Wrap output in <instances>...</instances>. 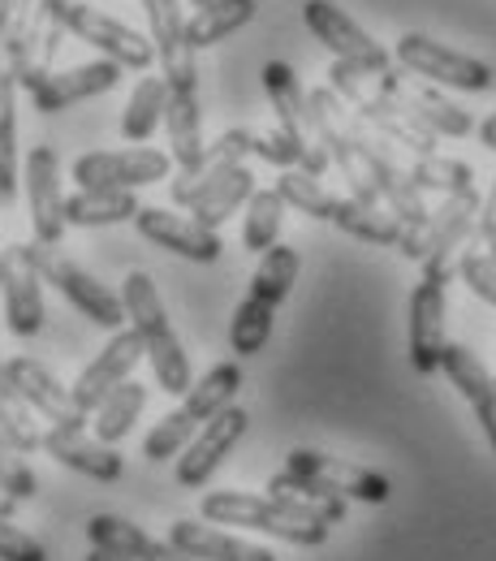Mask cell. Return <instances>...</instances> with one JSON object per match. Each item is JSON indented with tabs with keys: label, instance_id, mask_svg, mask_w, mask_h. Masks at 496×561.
Returning <instances> with one entry per match:
<instances>
[{
	"label": "cell",
	"instance_id": "1",
	"mask_svg": "<svg viewBox=\"0 0 496 561\" xmlns=\"http://www.w3.org/2000/svg\"><path fill=\"white\" fill-rule=\"evenodd\" d=\"M122 302H126V320L130 329L142 337V351H147V363L155 371V385L173 398H186L191 393V358L182 351L173 324H169V311H164V298L155 289L151 273H130L122 280Z\"/></svg>",
	"mask_w": 496,
	"mask_h": 561
},
{
	"label": "cell",
	"instance_id": "2",
	"mask_svg": "<svg viewBox=\"0 0 496 561\" xmlns=\"http://www.w3.org/2000/svg\"><path fill=\"white\" fill-rule=\"evenodd\" d=\"M204 523L216 527H246V531H264V536H277L285 545H298V549H320L328 540V523L320 518H302L298 510H289L281 496H259V492H238V489H220L204 492Z\"/></svg>",
	"mask_w": 496,
	"mask_h": 561
},
{
	"label": "cell",
	"instance_id": "3",
	"mask_svg": "<svg viewBox=\"0 0 496 561\" xmlns=\"http://www.w3.org/2000/svg\"><path fill=\"white\" fill-rule=\"evenodd\" d=\"M238 389H242V367H238V363H216L204 380L191 385V393L182 398V407L169 411L164 420L147 432V440H142V458H151V462H169V458H177V454L199 436L204 423L216 420L224 407H233Z\"/></svg>",
	"mask_w": 496,
	"mask_h": 561
},
{
	"label": "cell",
	"instance_id": "4",
	"mask_svg": "<svg viewBox=\"0 0 496 561\" xmlns=\"http://www.w3.org/2000/svg\"><path fill=\"white\" fill-rule=\"evenodd\" d=\"M22 255L31 260V268L48 280V285H57L61 298H70L86 320H95L100 329L122 333V324H126V302H122V294H113L108 285H100L86 268H78L70 255H61V247L22 242Z\"/></svg>",
	"mask_w": 496,
	"mask_h": 561
},
{
	"label": "cell",
	"instance_id": "5",
	"mask_svg": "<svg viewBox=\"0 0 496 561\" xmlns=\"http://www.w3.org/2000/svg\"><path fill=\"white\" fill-rule=\"evenodd\" d=\"M393 61L406 73L431 82V87H453V91H488L493 87L488 61H480L471 53H458L449 44H436L431 35H419V31H406L397 39Z\"/></svg>",
	"mask_w": 496,
	"mask_h": 561
},
{
	"label": "cell",
	"instance_id": "6",
	"mask_svg": "<svg viewBox=\"0 0 496 561\" xmlns=\"http://www.w3.org/2000/svg\"><path fill=\"white\" fill-rule=\"evenodd\" d=\"M264 91L273 100L277 126L302 147V173L320 178L333 160H328V147L320 139V126H315V113H311V91H302L298 73L289 70L285 61H268L264 66Z\"/></svg>",
	"mask_w": 496,
	"mask_h": 561
},
{
	"label": "cell",
	"instance_id": "7",
	"mask_svg": "<svg viewBox=\"0 0 496 561\" xmlns=\"http://www.w3.org/2000/svg\"><path fill=\"white\" fill-rule=\"evenodd\" d=\"M66 35H70V26L61 22L57 0H39V9L31 13V22H26V31L18 35V44L0 57V66L13 73L18 91L35 95V91L57 73L53 66H57V53H61Z\"/></svg>",
	"mask_w": 496,
	"mask_h": 561
},
{
	"label": "cell",
	"instance_id": "8",
	"mask_svg": "<svg viewBox=\"0 0 496 561\" xmlns=\"http://www.w3.org/2000/svg\"><path fill=\"white\" fill-rule=\"evenodd\" d=\"M61 9V22L70 26V35H78L82 44H91L104 61H117L122 70H147L155 61V44L139 35L135 26L100 13L95 4H82V0H57Z\"/></svg>",
	"mask_w": 496,
	"mask_h": 561
},
{
	"label": "cell",
	"instance_id": "9",
	"mask_svg": "<svg viewBox=\"0 0 496 561\" xmlns=\"http://www.w3.org/2000/svg\"><path fill=\"white\" fill-rule=\"evenodd\" d=\"M173 156L155 147H122V151H86L73 160L78 191H139L169 178Z\"/></svg>",
	"mask_w": 496,
	"mask_h": 561
},
{
	"label": "cell",
	"instance_id": "10",
	"mask_svg": "<svg viewBox=\"0 0 496 561\" xmlns=\"http://www.w3.org/2000/svg\"><path fill=\"white\" fill-rule=\"evenodd\" d=\"M302 22H307V31L333 53V61H346V66H358V70H367V73L393 70V57L358 26L346 9H337L333 0H307V4H302Z\"/></svg>",
	"mask_w": 496,
	"mask_h": 561
},
{
	"label": "cell",
	"instance_id": "11",
	"mask_svg": "<svg viewBox=\"0 0 496 561\" xmlns=\"http://www.w3.org/2000/svg\"><path fill=\"white\" fill-rule=\"evenodd\" d=\"M480 191H462V195H449L440 208L427 216V255H424V277L449 285L458 260H462V242L475 238V225H480Z\"/></svg>",
	"mask_w": 496,
	"mask_h": 561
},
{
	"label": "cell",
	"instance_id": "12",
	"mask_svg": "<svg viewBox=\"0 0 496 561\" xmlns=\"http://www.w3.org/2000/svg\"><path fill=\"white\" fill-rule=\"evenodd\" d=\"M142 9H147L160 78L169 82V91H199V61H195L199 53L191 48L182 4L177 0H142Z\"/></svg>",
	"mask_w": 496,
	"mask_h": 561
},
{
	"label": "cell",
	"instance_id": "13",
	"mask_svg": "<svg viewBox=\"0 0 496 561\" xmlns=\"http://www.w3.org/2000/svg\"><path fill=\"white\" fill-rule=\"evenodd\" d=\"M255 126H233V130H224L220 139L208 147V156H204V164L199 169H177V178H173V204L177 208H199L208 195H212V186H220L238 164H246V156H255Z\"/></svg>",
	"mask_w": 496,
	"mask_h": 561
},
{
	"label": "cell",
	"instance_id": "14",
	"mask_svg": "<svg viewBox=\"0 0 496 561\" xmlns=\"http://www.w3.org/2000/svg\"><path fill=\"white\" fill-rule=\"evenodd\" d=\"M142 358H147V351H142V337L135 333V329L113 333V342L95 354V358L78 371V380L70 385L73 402H78L86 415H95V411H100V402L135 376V367H139Z\"/></svg>",
	"mask_w": 496,
	"mask_h": 561
},
{
	"label": "cell",
	"instance_id": "15",
	"mask_svg": "<svg viewBox=\"0 0 496 561\" xmlns=\"http://www.w3.org/2000/svg\"><path fill=\"white\" fill-rule=\"evenodd\" d=\"M333 225L342 233H350L358 242H376V247H397L406 260L424 264L427 255V225H406L402 216H393L380 204H358V199H342Z\"/></svg>",
	"mask_w": 496,
	"mask_h": 561
},
{
	"label": "cell",
	"instance_id": "16",
	"mask_svg": "<svg viewBox=\"0 0 496 561\" xmlns=\"http://www.w3.org/2000/svg\"><path fill=\"white\" fill-rule=\"evenodd\" d=\"M26 204H31V233L35 242L61 247L66 238V191H61V164L53 147H31L26 156Z\"/></svg>",
	"mask_w": 496,
	"mask_h": 561
},
{
	"label": "cell",
	"instance_id": "17",
	"mask_svg": "<svg viewBox=\"0 0 496 561\" xmlns=\"http://www.w3.org/2000/svg\"><path fill=\"white\" fill-rule=\"evenodd\" d=\"M246 427H251V415L242 407H224L216 420L204 423L199 436L177 458V484L182 489H204L216 476V467L229 458V449L246 436Z\"/></svg>",
	"mask_w": 496,
	"mask_h": 561
},
{
	"label": "cell",
	"instance_id": "18",
	"mask_svg": "<svg viewBox=\"0 0 496 561\" xmlns=\"http://www.w3.org/2000/svg\"><path fill=\"white\" fill-rule=\"evenodd\" d=\"M9 376H13L18 393H22V402H26L35 415H44L53 427H91V415L73 402V389H66V385H61L44 363H35L31 354H13V358H9Z\"/></svg>",
	"mask_w": 496,
	"mask_h": 561
},
{
	"label": "cell",
	"instance_id": "19",
	"mask_svg": "<svg viewBox=\"0 0 496 561\" xmlns=\"http://www.w3.org/2000/svg\"><path fill=\"white\" fill-rule=\"evenodd\" d=\"M289 471H302V476H315L320 484H328L333 492H342L346 501H362V505H384L393 496V484L371 471V467H358L350 458H333V454H320V449H293L285 458Z\"/></svg>",
	"mask_w": 496,
	"mask_h": 561
},
{
	"label": "cell",
	"instance_id": "20",
	"mask_svg": "<svg viewBox=\"0 0 496 561\" xmlns=\"http://www.w3.org/2000/svg\"><path fill=\"white\" fill-rule=\"evenodd\" d=\"M135 225H139V233L147 242H155V247H164V251H173V255H182L191 264H216L220 251H224L216 229L199 225L195 216H182V211L142 208L135 216Z\"/></svg>",
	"mask_w": 496,
	"mask_h": 561
},
{
	"label": "cell",
	"instance_id": "21",
	"mask_svg": "<svg viewBox=\"0 0 496 561\" xmlns=\"http://www.w3.org/2000/svg\"><path fill=\"white\" fill-rule=\"evenodd\" d=\"M445 285L440 280L424 277L411 289V367L419 376L440 371L445 351H449V337H445Z\"/></svg>",
	"mask_w": 496,
	"mask_h": 561
},
{
	"label": "cell",
	"instance_id": "22",
	"mask_svg": "<svg viewBox=\"0 0 496 561\" xmlns=\"http://www.w3.org/2000/svg\"><path fill=\"white\" fill-rule=\"evenodd\" d=\"M44 454L61 467H70L86 480H100V484H117L126 462L113 445H104L100 436H91L86 427H48L44 432Z\"/></svg>",
	"mask_w": 496,
	"mask_h": 561
},
{
	"label": "cell",
	"instance_id": "23",
	"mask_svg": "<svg viewBox=\"0 0 496 561\" xmlns=\"http://www.w3.org/2000/svg\"><path fill=\"white\" fill-rule=\"evenodd\" d=\"M384 82H389V91L424 122L427 130L436 135V139H466L471 130H475V122H471V113L462 108V104H453L440 87H431V82H415V78H406V73L389 70L384 73Z\"/></svg>",
	"mask_w": 496,
	"mask_h": 561
},
{
	"label": "cell",
	"instance_id": "24",
	"mask_svg": "<svg viewBox=\"0 0 496 561\" xmlns=\"http://www.w3.org/2000/svg\"><path fill=\"white\" fill-rule=\"evenodd\" d=\"M4 320L13 337H35L44 329V277L31 268L22 247L4 251Z\"/></svg>",
	"mask_w": 496,
	"mask_h": 561
},
{
	"label": "cell",
	"instance_id": "25",
	"mask_svg": "<svg viewBox=\"0 0 496 561\" xmlns=\"http://www.w3.org/2000/svg\"><path fill=\"white\" fill-rule=\"evenodd\" d=\"M117 82H122V66L95 57V61H86V66L57 70L35 95H31V104H35L39 113H66L70 104H82V100H91V95H104V91H113Z\"/></svg>",
	"mask_w": 496,
	"mask_h": 561
},
{
	"label": "cell",
	"instance_id": "26",
	"mask_svg": "<svg viewBox=\"0 0 496 561\" xmlns=\"http://www.w3.org/2000/svg\"><path fill=\"white\" fill-rule=\"evenodd\" d=\"M169 545H177L186 558L195 561H277L273 549L238 540V536L220 531L216 523H199V518H177L169 527Z\"/></svg>",
	"mask_w": 496,
	"mask_h": 561
},
{
	"label": "cell",
	"instance_id": "27",
	"mask_svg": "<svg viewBox=\"0 0 496 561\" xmlns=\"http://www.w3.org/2000/svg\"><path fill=\"white\" fill-rule=\"evenodd\" d=\"M440 371H445L449 385L471 402V411H475V420L484 427L488 445L496 449V376H488V367L480 363V354H471L466 346H458V342H449Z\"/></svg>",
	"mask_w": 496,
	"mask_h": 561
},
{
	"label": "cell",
	"instance_id": "28",
	"mask_svg": "<svg viewBox=\"0 0 496 561\" xmlns=\"http://www.w3.org/2000/svg\"><path fill=\"white\" fill-rule=\"evenodd\" d=\"M86 540H91V549H108V553H122L130 561H195L177 545L151 540L142 527H135L130 518H117V514H95L86 523Z\"/></svg>",
	"mask_w": 496,
	"mask_h": 561
},
{
	"label": "cell",
	"instance_id": "29",
	"mask_svg": "<svg viewBox=\"0 0 496 561\" xmlns=\"http://www.w3.org/2000/svg\"><path fill=\"white\" fill-rule=\"evenodd\" d=\"M164 126H169V156H173V164L177 169H199L204 156H208L199 91H169Z\"/></svg>",
	"mask_w": 496,
	"mask_h": 561
},
{
	"label": "cell",
	"instance_id": "30",
	"mask_svg": "<svg viewBox=\"0 0 496 561\" xmlns=\"http://www.w3.org/2000/svg\"><path fill=\"white\" fill-rule=\"evenodd\" d=\"M268 496H281L289 510H298L302 518H320V523H342L346 518V496L333 492L328 484H320L315 476H302V471H277L268 480Z\"/></svg>",
	"mask_w": 496,
	"mask_h": 561
},
{
	"label": "cell",
	"instance_id": "31",
	"mask_svg": "<svg viewBox=\"0 0 496 561\" xmlns=\"http://www.w3.org/2000/svg\"><path fill=\"white\" fill-rule=\"evenodd\" d=\"M255 0H212L204 9H195L186 18V35H191V48H212L220 39H229L233 31H242L251 18H255Z\"/></svg>",
	"mask_w": 496,
	"mask_h": 561
},
{
	"label": "cell",
	"instance_id": "32",
	"mask_svg": "<svg viewBox=\"0 0 496 561\" xmlns=\"http://www.w3.org/2000/svg\"><path fill=\"white\" fill-rule=\"evenodd\" d=\"M142 204L135 199V191H78L66 199V220L78 229H100V225H122L135 220Z\"/></svg>",
	"mask_w": 496,
	"mask_h": 561
},
{
	"label": "cell",
	"instance_id": "33",
	"mask_svg": "<svg viewBox=\"0 0 496 561\" xmlns=\"http://www.w3.org/2000/svg\"><path fill=\"white\" fill-rule=\"evenodd\" d=\"M142 407H147V389H142L139 380H126L122 389H113L104 402H100V411L91 415V436H100L104 445H117V440H126L130 436V427L139 423Z\"/></svg>",
	"mask_w": 496,
	"mask_h": 561
},
{
	"label": "cell",
	"instance_id": "34",
	"mask_svg": "<svg viewBox=\"0 0 496 561\" xmlns=\"http://www.w3.org/2000/svg\"><path fill=\"white\" fill-rule=\"evenodd\" d=\"M169 113V82L164 78H139L130 100H126V113H122V135L130 142H142L155 135V126L164 122Z\"/></svg>",
	"mask_w": 496,
	"mask_h": 561
},
{
	"label": "cell",
	"instance_id": "35",
	"mask_svg": "<svg viewBox=\"0 0 496 561\" xmlns=\"http://www.w3.org/2000/svg\"><path fill=\"white\" fill-rule=\"evenodd\" d=\"M18 195V82L0 66V208Z\"/></svg>",
	"mask_w": 496,
	"mask_h": 561
},
{
	"label": "cell",
	"instance_id": "36",
	"mask_svg": "<svg viewBox=\"0 0 496 561\" xmlns=\"http://www.w3.org/2000/svg\"><path fill=\"white\" fill-rule=\"evenodd\" d=\"M406 173H411V182L419 186V191H436V195H462V191H475V169L466 164V160H453V156H440V151H431V156H415L411 164H406Z\"/></svg>",
	"mask_w": 496,
	"mask_h": 561
},
{
	"label": "cell",
	"instance_id": "37",
	"mask_svg": "<svg viewBox=\"0 0 496 561\" xmlns=\"http://www.w3.org/2000/svg\"><path fill=\"white\" fill-rule=\"evenodd\" d=\"M31 415H35V411L22 402V393H18L13 376H9V358H0V432L9 436V445H13L18 454L44 449V436L35 432Z\"/></svg>",
	"mask_w": 496,
	"mask_h": 561
},
{
	"label": "cell",
	"instance_id": "38",
	"mask_svg": "<svg viewBox=\"0 0 496 561\" xmlns=\"http://www.w3.org/2000/svg\"><path fill=\"white\" fill-rule=\"evenodd\" d=\"M273 320H277V307L264 302V298H255V294H246L238 302L233 320H229V346H233V354L246 358V354L264 351L268 337H273Z\"/></svg>",
	"mask_w": 496,
	"mask_h": 561
},
{
	"label": "cell",
	"instance_id": "39",
	"mask_svg": "<svg viewBox=\"0 0 496 561\" xmlns=\"http://www.w3.org/2000/svg\"><path fill=\"white\" fill-rule=\"evenodd\" d=\"M285 208H289V204H285L281 195H277V186H273V191H255V195H251V204H246L242 247H246V251H259V255H268V251L281 242Z\"/></svg>",
	"mask_w": 496,
	"mask_h": 561
},
{
	"label": "cell",
	"instance_id": "40",
	"mask_svg": "<svg viewBox=\"0 0 496 561\" xmlns=\"http://www.w3.org/2000/svg\"><path fill=\"white\" fill-rule=\"evenodd\" d=\"M298 268H302L298 251L285 247V242H277V247L259 260V268H255V277H251V289H246V294H255V298L281 307L285 298H289V289H293V280H298Z\"/></svg>",
	"mask_w": 496,
	"mask_h": 561
},
{
	"label": "cell",
	"instance_id": "41",
	"mask_svg": "<svg viewBox=\"0 0 496 561\" xmlns=\"http://www.w3.org/2000/svg\"><path fill=\"white\" fill-rule=\"evenodd\" d=\"M251 195H255V173H251L246 164H238L220 186H212V195L191 211V216H195L199 225H208V229H220L229 216H238L242 204H251Z\"/></svg>",
	"mask_w": 496,
	"mask_h": 561
},
{
	"label": "cell",
	"instance_id": "42",
	"mask_svg": "<svg viewBox=\"0 0 496 561\" xmlns=\"http://www.w3.org/2000/svg\"><path fill=\"white\" fill-rule=\"evenodd\" d=\"M277 195H281L289 208L311 216V220H333V216H337V204H342L333 191L320 186V178H311V173H302V169H285L281 178H277Z\"/></svg>",
	"mask_w": 496,
	"mask_h": 561
},
{
	"label": "cell",
	"instance_id": "43",
	"mask_svg": "<svg viewBox=\"0 0 496 561\" xmlns=\"http://www.w3.org/2000/svg\"><path fill=\"white\" fill-rule=\"evenodd\" d=\"M458 277L471 285L475 298H484L488 307H496V260L484 251V247L462 251V260H458Z\"/></svg>",
	"mask_w": 496,
	"mask_h": 561
},
{
	"label": "cell",
	"instance_id": "44",
	"mask_svg": "<svg viewBox=\"0 0 496 561\" xmlns=\"http://www.w3.org/2000/svg\"><path fill=\"white\" fill-rule=\"evenodd\" d=\"M0 489L9 492L13 501H31L35 489H39L35 471L22 462V454L9 445V436H4V432H0Z\"/></svg>",
	"mask_w": 496,
	"mask_h": 561
},
{
	"label": "cell",
	"instance_id": "45",
	"mask_svg": "<svg viewBox=\"0 0 496 561\" xmlns=\"http://www.w3.org/2000/svg\"><path fill=\"white\" fill-rule=\"evenodd\" d=\"M255 156L259 160H268V164H277V169H302V147L285 135L281 126L277 130H259L255 135Z\"/></svg>",
	"mask_w": 496,
	"mask_h": 561
},
{
	"label": "cell",
	"instance_id": "46",
	"mask_svg": "<svg viewBox=\"0 0 496 561\" xmlns=\"http://www.w3.org/2000/svg\"><path fill=\"white\" fill-rule=\"evenodd\" d=\"M0 561H48V553L31 531H22L13 518L0 514Z\"/></svg>",
	"mask_w": 496,
	"mask_h": 561
},
{
	"label": "cell",
	"instance_id": "47",
	"mask_svg": "<svg viewBox=\"0 0 496 561\" xmlns=\"http://www.w3.org/2000/svg\"><path fill=\"white\" fill-rule=\"evenodd\" d=\"M35 9H39V0H0V57L18 44V35L26 31Z\"/></svg>",
	"mask_w": 496,
	"mask_h": 561
},
{
	"label": "cell",
	"instance_id": "48",
	"mask_svg": "<svg viewBox=\"0 0 496 561\" xmlns=\"http://www.w3.org/2000/svg\"><path fill=\"white\" fill-rule=\"evenodd\" d=\"M496 242V182L493 191H488V199H484V208H480V225H475V247H493Z\"/></svg>",
	"mask_w": 496,
	"mask_h": 561
},
{
	"label": "cell",
	"instance_id": "49",
	"mask_svg": "<svg viewBox=\"0 0 496 561\" xmlns=\"http://www.w3.org/2000/svg\"><path fill=\"white\" fill-rule=\"evenodd\" d=\"M480 142H484L488 151H496V113H488V117L480 122Z\"/></svg>",
	"mask_w": 496,
	"mask_h": 561
},
{
	"label": "cell",
	"instance_id": "50",
	"mask_svg": "<svg viewBox=\"0 0 496 561\" xmlns=\"http://www.w3.org/2000/svg\"><path fill=\"white\" fill-rule=\"evenodd\" d=\"M86 561H130V558H122V553H108V549H91V558Z\"/></svg>",
	"mask_w": 496,
	"mask_h": 561
},
{
	"label": "cell",
	"instance_id": "51",
	"mask_svg": "<svg viewBox=\"0 0 496 561\" xmlns=\"http://www.w3.org/2000/svg\"><path fill=\"white\" fill-rule=\"evenodd\" d=\"M13 505H18V501H13L9 492L0 489V514H4V518H13Z\"/></svg>",
	"mask_w": 496,
	"mask_h": 561
},
{
	"label": "cell",
	"instance_id": "52",
	"mask_svg": "<svg viewBox=\"0 0 496 561\" xmlns=\"http://www.w3.org/2000/svg\"><path fill=\"white\" fill-rule=\"evenodd\" d=\"M0 285H4V251H0Z\"/></svg>",
	"mask_w": 496,
	"mask_h": 561
},
{
	"label": "cell",
	"instance_id": "53",
	"mask_svg": "<svg viewBox=\"0 0 496 561\" xmlns=\"http://www.w3.org/2000/svg\"><path fill=\"white\" fill-rule=\"evenodd\" d=\"M191 4H195V9H204V4H212V0H191Z\"/></svg>",
	"mask_w": 496,
	"mask_h": 561
},
{
	"label": "cell",
	"instance_id": "54",
	"mask_svg": "<svg viewBox=\"0 0 496 561\" xmlns=\"http://www.w3.org/2000/svg\"><path fill=\"white\" fill-rule=\"evenodd\" d=\"M484 251H488V255H493V260H496V242H493V247H484Z\"/></svg>",
	"mask_w": 496,
	"mask_h": 561
}]
</instances>
